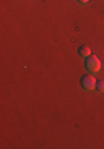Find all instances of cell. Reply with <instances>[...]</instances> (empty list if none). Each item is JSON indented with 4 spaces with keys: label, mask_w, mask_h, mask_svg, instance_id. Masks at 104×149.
Here are the masks:
<instances>
[{
    "label": "cell",
    "mask_w": 104,
    "mask_h": 149,
    "mask_svg": "<svg viewBox=\"0 0 104 149\" xmlns=\"http://www.w3.org/2000/svg\"><path fill=\"white\" fill-rule=\"evenodd\" d=\"M86 68H88L89 71H93V73L99 71V70H101V61H99L98 56H94V55H89L88 58H86Z\"/></svg>",
    "instance_id": "cell-1"
},
{
    "label": "cell",
    "mask_w": 104,
    "mask_h": 149,
    "mask_svg": "<svg viewBox=\"0 0 104 149\" xmlns=\"http://www.w3.org/2000/svg\"><path fill=\"white\" fill-rule=\"evenodd\" d=\"M96 83H98V81H96V78H94L93 74H84L83 78H81V86L88 91L94 90V88H96Z\"/></svg>",
    "instance_id": "cell-2"
},
{
    "label": "cell",
    "mask_w": 104,
    "mask_h": 149,
    "mask_svg": "<svg viewBox=\"0 0 104 149\" xmlns=\"http://www.w3.org/2000/svg\"><path fill=\"white\" fill-rule=\"evenodd\" d=\"M78 53L81 55V56H84V58H88L89 55H91V50H89V47H86V45H83V47H79Z\"/></svg>",
    "instance_id": "cell-3"
},
{
    "label": "cell",
    "mask_w": 104,
    "mask_h": 149,
    "mask_svg": "<svg viewBox=\"0 0 104 149\" xmlns=\"http://www.w3.org/2000/svg\"><path fill=\"white\" fill-rule=\"evenodd\" d=\"M96 90H98L99 93H104V80H99L98 83H96Z\"/></svg>",
    "instance_id": "cell-4"
},
{
    "label": "cell",
    "mask_w": 104,
    "mask_h": 149,
    "mask_svg": "<svg viewBox=\"0 0 104 149\" xmlns=\"http://www.w3.org/2000/svg\"><path fill=\"white\" fill-rule=\"evenodd\" d=\"M79 3H89V0H78Z\"/></svg>",
    "instance_id": "cell-5"
}]
</instances>
